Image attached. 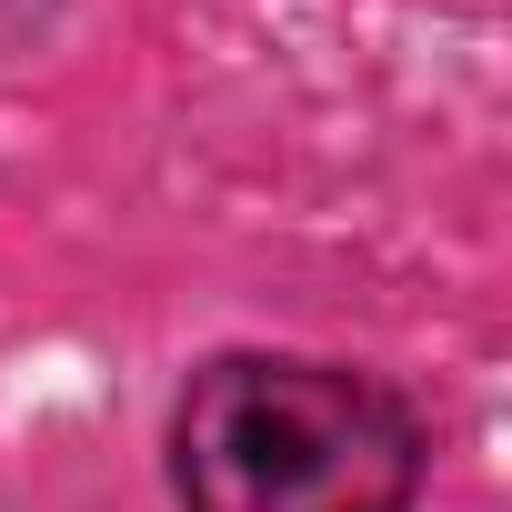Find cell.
Returning a JSON list of instances; mask_svg holds the SVG:
<instances>
[{"label": "cell", "mask_w": 512, "mask_h": 512, "mask_svg": "<svg viewBox=\"0 0 512 512\" xmlns=\"http://www.w3.org/2000/svg\"><path fill=\"white\" fill-rule=\"evenodd\" d=\"M181 512H412L422 442L402 402L342 362L231 352L171 432Z\"/></svg>", "instance_id": "1"}]
</instances>
